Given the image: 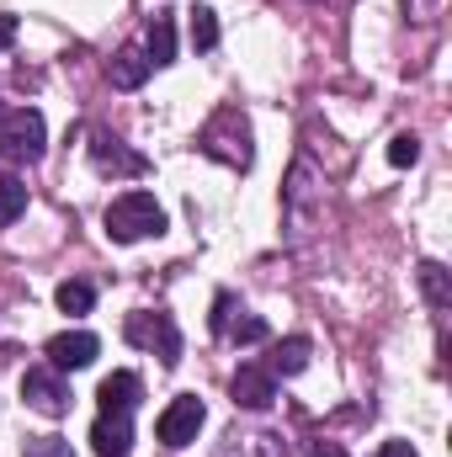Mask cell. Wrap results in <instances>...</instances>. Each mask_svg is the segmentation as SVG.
Segmentation results:
<instances>
[{"mask_svg":"<svg viewBox=\"0 0 452 457\" xmlns=\"http://www.w3.org/2000/svg\"><path fill=\"white\" fill-rule=\"evenodd\" d=\"M107 234H113L117 245H138V239H155V234H165V208L149 197V192H122L107 203Z\"/></svg>","mask_w":452,"mask_h":457,"instance_id":"cell-1","label":"cell"},{"mask_svg":"<svg viewBox=\"0 0 452 457\" xmlns=\"http://www.w3.org/2000/svg\"><path fill=\"white\" fill-rule=\"evenodd\" d=\"M197 149L208 160H224L234 170H245L255 160V149H250V122L239 117V107H219V112L208 117V128L197 133Z\"/></svg>","mask_w":452,"mask_h":457,"instance_id":"cell-2","label":"cell"},{"mask_svg":"<svg viewBox=\"0 0 452 457\" xmlns=\"http://www.w3.org/2000/svg\"><path fill=\"white\" fill-rule=\"evenodd\" d=\"M43 149H48L43 112H32V107H16V112L0 117V154H5L11 165H32V160H43Z\"/></svg>","mask_w":452,"mask_h":457,"instance_id":"cell-3","label":"cell"},{"mask_svg":"<svg viewBox=\"0 0 452 457\" xmlns=\"http://www.w3.org/2000/svg\"><path fill=\"white\" fill-rule=\"evenodd\" d=\"M203 420H208L203 399H197V394H176V399L160 410V420H155V436H160L171 453H181V447H192V442H197Z\"/></svg>","mask_w":452,"mask_h":457,"instance_id":"cell-4","label":"cell"},{"mask_svg":"<svg viewBox=\"0 0 452 457\" xmlns=\"http://www.w3.org/2000/svg\"><path fill=\"white\" fill-rule=\"evenodd\" d=\"M21 399H27V410H38V415L59 420V415L70 410V383H64L54 367H32V372L21 378Z\"/></svg>","mask_w":452,"mask_h":457,"instance_id":"cell-5","label":"cell"},{"mask_svg":"<svg viewBox=\"0 0 452 457\" xmlns=\"http://www.w3.org/2000/svg\"><path fill=\"white\" fill-rule=\"evenodd\" d=\"M128 341L133 345H155L165 367L181 361V330H176L171 314H133V320H128Z\"/></svg>","mask_w":452,"mask_h":457,"instance_id":"cell-6","label":"cell"},{"mask_svg":"<svg viewBox=\"0 0 452 457\" xmlns=\"http://www.w3.org/2000/svg\"><path fill=\"white\" fill-rule=\"evenodd\" d=\"M229 399L239 410H272L277 404V378L261 361H239V372L229 378Z\"/></svg>","mask_w":452,"mask_h":457,"instance_id":"cell-7","label":"cell"},{"mask_svg":"<svg viewBox=\"0 0 452 457\" xmlns=\"http://www.w3.org/2000/svg\"><path fill=\"white\" fill-rule=\"evenodd\" d=\"M43 351H48V367H54V372H80V367H91V361H96L102 341H96L91 330H59Z\"/></svg>","mask_w":452,"mask_h":457,"instance_id":"cell-8","label":"cell"},{"mask_svg":"<svg viewBox=\"0 0 452 457\" xmlns=\"http://www.w3.org/2000/svg\"><path fill=\"white\" fill-rule=\"evenodd\" d=\"M91 447H96V457H128V447H133V420L102 410L96 426H91Z\"/></svg>","mask_w":452,"mask_h":457,"instance_id":"cell-9","label":"cell"},{"mask_svg":"<svg viewBox=\"0 0 452 457\" xmlns=\"http://www.w3.org/2000/svg\"><path fill=\"white\" fill-rule=\"evenodd\" d=\"M91 160H96V170H113V176H144V154L122 149V144L107 138V133L91 138Z\"/></svg>","mask_w":452,"mask_h":457,"instance_id":"cell-10","label":"cell"},{"mask_svg":"<svg viewBox=\"0 0 452 457\" xmlns=\"http://www.w3.org/2000/svg\"><path fill=\"white\" fill-rule=\"evenodd\" d=\"M149 59H144V48H117L113 59H107V80H113L117 91H138L144 80H149Z\"/></svg>","mask_w":452,"mask_h":457,"instance_id":"cell-11","label":"cell"},{"mask_svg":"<svg viewBox=\"0 0 452 457\" xmlns=\"http://www.w3.org/2000/svg\"><path fill=\"white\" fill-rule=\"evenodd\" d=\"M138 372H113V378H102V388H96V399H102V410H113V415H133V404H138Z\"/></svg>","mask_w":452,"mask_h":457,"instance_id":"cell-12","label":"cell"},{"mask_svg":"<svg viewBox=\"0 0 452 457\" xmlns=\"http://www.w3.org/2000/svg\"><path fill=\"white\" fill-rule=\"evenodd\" d=\"M309 336H288V341H277L272 345V361H266V372L272 378H298L304 367H309Z\"/></svg>","mask_w":452,"mask_h":457,"instance_id":"cell-13","label":"cell"},{"mask_svg":"<svg viewBox=\"0 0 452 457\" xmlns=\"http://www.w3.org/2000/svg\"><path fill=\"white\" fill-rule=\"evenodd\" d=\"M144 59H149L155 70H165V64L176 59V21H171L165 11L149 21V43H144Z\"/></svg>","mask_w":452,"mask_h":457,"instance_id":"cell-14","label":"cell"},{"mask_svg":"<svg viewBox=\"0 0 452 457\" xmlns=\"http://www.w3.org/2000/svg\"><path fill=\"white\" fill-rule=\"evenodd\" d=\"M219 457H282V436L272 431H250V436H229Z\"/></svg>","mask_w":452,"mask_h":457,"instance_id":"cell-15","label":"cell"},{"mask_svg":"<svg viewBox=\"0 0 452 457\" xmlns=\"http://www.w3.org/2000/svg\"><path fill=\"white\" fill-rule=\"evenodd\" d=\"M187 16H192V48L213 54L219 48V16H213V5H192Z\"/></svg>","mask_w":452,"mask_h":457,"instance_id":"cell-16","label":"cell"},{"mask_svg":"<svg viewBox=\"0 0 452 457\" xmlns=\"http://www.w3.org/2000/svg\"><path fill=\"white\" fill-rule=\"evenodd\" d=\"M54 303H59L64 314H91V303H96V287H91V282H80V277H70V282H59Z\"/></svg>","mask_w":452,"mask_h":457,"instance_id":"cell-17","label":"cell"},{"mask_svg":"<svg viewBox=\"0 0 452 457\" xmlns=\"http://www.w3.org/2000/svg\"><path fill=\"white\" fill-rule=\"evenodd\" d=\"M27 213V181H16V176H0V228L16 224Z\"/></svg>","mask_w":452,"mask_h":457,"instance_id":"cell-18","label":"cell"},{"mask_svg":"<svg viewBox=\"0 0 452 457\" xmlns=\"http://www.w3.org/2000/svg\"><path fill=\"white\" fill-rule=\"evenodd\" d=\"M421 287H426V298H431V309H448V303H452L448 266H437V261H426V266H421Z\"/></svg>","mask_w":452,"mask_h":457,"instance_id":"cell-19","label":"cell"},{"mask_svg":"<svg viewBox=\"0 0 452 457\" xmlns=\"http://www.w3.org/2000/svg\"><path fill=\"white\" fill-rule=\"evenodd\" d=\"M266 336H272V330H266V320H261V314L229 320V330H224V341H234V345H261Z\"/></svg>","mask_w":452,"mask_h":457,"instance_id":"cell-20","label":"cell"},{"mask_svg":"<svg viewBox=\"0 0 452 457\" xmlns=\"http://www.w3.org/2000/svg\"><path fill=\"white\" fill-rule=\"evenodd\" d=\"M415 160H421V138H415V133H394V138H389V165L405 170V165H415Z\"/></svg>","mask_w":452,"mask_h":457,"instance_id":"cell-21","label":"cell"},{"mask_svg":"<svg viewBox=\"0 0 452 457\" xmlns=\"http://www.w3.org/2000/svg\"><path fill=\"white\" fill-rule=\"evenodd\" d=\"M21 457H75V447L64 436H27L21 442Z\"/></svg>","mask_w":452,"mask_h":457,"instance_id":"cell-22","label":"cell"},{"mask_svg":"<svg viewBox=\"0 0 452 457\" xmlns=\"http://www.w3.org/2000/svg\"><path fill=\"white\" fill-rule=\"evenodd\" d=\"M229 320H234V298H229V293H219V298H213V336H219V341H224Z\"/></svg>","mask_w":452,"mask_h":457,"instance_id":"cell-23","label":"cell"},{"mask_svg":"<svg viewBox=\"0 0 452 457\" xmlns=\"http://www.w3.org/2000/svg\"><path fill=\"white\" fill-rule=\"evenodd\" d=\"M372 457H421V453H415L410 442H383V447H378Z\"/></svg>","mask_w":452,"mask_h":457,"instance_id":"cell-24","label":"cell"},{"mask_svg":"<svg viewBox=\"0 0 452 457\" xmlns=\"http://www.w3.org/2000/svg\"><path fill=\"white\" fill-rule=\"evenodd\" d=\"M11 43H16V16H5V11H0V54H5Z\"/></svg>","mask_w":452,"mask_h":457,"instance_id":"cell-25","label":"cell"},{"mask_svg":"<svg viewBox=\"0 0 452 457\" xmlns=\"http://www.w3.org/2000/svg\"><path fill=\"white\" fill-rule=\"evenodd\" d=\"M309 457H346V453H340V442H314V453Z\"/></svg>","mask_w":452,"mask_h":457,"instance_id":"cell-26","label":"cell"},{"mask_svg":"<svg viewBox=\"0 0 452 457\" xmlns=\"http://www.w3.org/2000/svg\"><path fill=\"white\" fill-rule=\"evenodd\" d=\"M0 117H5V112H0Z\"/></svg>","mask_w":452,"mask_h":457,"instance_id":"cell-27","label":"cell"}]
</instances>
